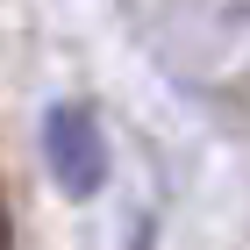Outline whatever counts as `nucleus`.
<instances>
[{
    "mask_svg": "<svg viewBox=\"0 0 250 250\" xmlns=\"http://www.w3.org/2000/svg\"><path fill=\"white\" fill-rule=\"evenodd\" d=\"M43 157H50L58 186L79 193V200L107 186V136H100V122H93L86 100H58L43 115Z\"/></svg>",
    "mask_w": 250,
    "mask_h": 250,
    "instance_id": "f257e3e1",
    "label": "nucleus"
}]
</instances>
